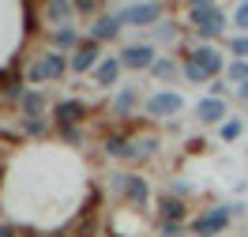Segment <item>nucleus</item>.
Segmentation results:
<instances>
[{
    "mask_svg": "<svg viewBox=\"0 0 248 237\" xmlns=\"http://www.w3.org/2000/svg\"><path fill=\"white\" fill-rule=\"evenodd\" d=\"M162 19V4L158 0H143V4H132L121 12V23L124 27H155Z\"/></svg>",
    "mask_w": 248,
    "mask_h": 237,
    "instance_id": "nucleus-7",
    "label": "nucleus"
},
{
    "mask_svg": "<svg viewBox=\"0 0 248 237\" xmlns=\"http://www.w3.org/2000/svg\"><path fill=\"white\" fill-rule=\"evenodd\" d=\"M196 117H200L203 125H222L226 117H230V110H226V98H215V95H207L196 102Z\"/></svg>",
    "mask_w": 248,
    "mask_h": 237,
    "instance_id": "nucleus-10",
    "label": "nucleus"
},
{
    "mask_svg": "<svg viewBox=\"0 0 248 237\" xmlns=\"http://www.w3.org/2000/svg\"><path fill=\"white\" fill-rule=\"evenodd\" d=\"M237 95H241V102H248V83L241 87V91H237Z\"/></svg>",
    "mask_w": 248,
    "mask_h": 237,
    "instance_id": "nucleus-33",
    "label": "nucleus"
},
{
    "mask_svg": "<svg viewBox=\"0 0 248 237\" xmlns=\"http://www.w3.org/2000/svg\"><path fill=\"white\" fill-rule=\"evenodd\" d=\"M237 215H241V204H215L188 222V230H192V237H218L222 230H230Z\"/></svg>",
    "mask_w": 248,
    "mask_h": 237,
    "instance_id": "nucleus-1",
    "label": "nucleus"
},
{
    "mask_svg": "<svg viewBox=\"0 0 248 237\" xmlns=\"http://www.w3.org/2000/svg\"><path fill=\"white\" fill-rule=\"evenodd\" d=\"M241 132H245V125H241V121H237L233 113H230V117H226V121H222V125H218V136H222V140H226V143H233V140H237V136H241Z\"/></svg>",
    "mask_w": 248,
    "mask_h": 237,
    "instance_id": "nucleus-22",
    "label": "nucleus"
},
{
    "mask_svg": "<svg viewBox=\"0 0 248 237\" xmlns=\"http://www.w3.org/2000/svg\"><path fill=\"white\" fill-rule=\"evenodd\" d=\"M158 222H188V204L181 196H162L158 200Z\"/></svg>",
    "mask_w": 248,
    "mask_h": 237,
    "instance_id": "nucleus-12",
    "label": "nucleus"
},
{
    "mask_svg": "<svg viewBox=\"0 0 248 237\" xmlns=\"http://www.w3.org/2000/svg\"><path fill=\"white\" fill-rule=\"evenodd\" d=\"M155 151H158L155 136H136L128 147V162H147V158H155Z\"/></svg>",
    "mask_w": 248,
    "mask_h": 237,
    "instance_id": "nucleus-15",
    "label": "nucleus"
},
{
    "mask_svg": "<svg viewBox=\"0 0 248 237\" xmlns=\"http://www.w3.org/2000/svg\"><path fill=\"white\" fill-rule=\"evenodd\" d=\"M192 8H203V4H215V0H188Z\"/></svg>",
    "mask_w": 248,
    "mask_h": 237,
    "instance_id": "nucleus-32",
    "label": "nucleus"
},
{
    "mask_svg": "<svg viewBox=\"0 0 248 237\" xmlns=\"http://www.w3.org/2000/svg\"><path fill=\"white\" fill-rule=\"evenodd\" d=\"M158 38H177V27L173 23H158Z\"/></svg>",
    "mask_w": 248,
    "mask_h": 237,
    "instance_id": "nucleus-30",
    "label": "nucleus"
},
{
    "mask_svg": "<svg viewBox=\"0 0 248 237\" xmlns=\"http://www.w3.org/2000/svg\"><path fill=\"white\" fill-rule=\"evenodd\" d=\"M113 189H117V196H121L124 204H132V207L151 204V185H147V177H140V174H117Z\"/></svg>",
    "mask_w": 248,
    "mask_h": 237,
    "instance_id": "nucleus-3",
    "label": "nucleus"
},
{
    "mask_svg": "<svg viewBox=\"0 0 248 237\" xmlns=\"http://www.w3.org/2000/svg\"><path fill=\"white\" fill-rule=\"evenodd\" d=\"M151 72H155V79H162V83H170V79L177 76V64H173V61H166V57H158Z\"/></svg>",
    "mask_w": 248,
    "mask_h": 237,
    "instance_id": "nucleus-24",
    "label": "nucleus"
},
{
    "mask_svg": "<svg viewBox=\"0 0 248 237\" xmlns=\"http://www.w3.org/2000/svg\"><path fill=\"white\" fill-rule=\"evenodd\" d=\"M79 46V34L72 31V27H57V31H53V49H76Z\"/></svg>",
    "mask_w": 248,
    "mask_h": 237,
    "instance_id": "nucleus-21",
    "label": "nucleus"
},
{
    "mask_svg": "<svg viewBox=\"0 0 248 237\" xmlns=\"http://www.w3.org/2000/svg\"><path fill=\"white\" fill-rule=\"evenodd\" d=\"M136 102H140V91H136V87H128V91H121V95H117V102H113V113H117V117H132Z\"/></svg>",
    "mask_w": 248,
    "mask_h": 237,
    "instance_id": "nucleus-19",
    "label": "nucleus"
},
{
    "mask_svg": "<svg viewBox=\"0 0 248 237\" xmlns=\"http://www.w3.org/2000/svg\"><path fill=\"white\" fill-rule=\"evenodd\" d=\"M185 110V98L177 91H158V95L147 98V117H158V121H170Z\"/></svg>",
    "mask_w": 248,
    "mask_h": 237,
    "instance_id": "nucleus-5",
    "label": "nucleus"
},
{
    "mask_svg": "<svg viewBox=\"0 0 248 237\" xmlns=\"http://www.w3.org/2000/svg\"><path fill=\"white\" fill-rule=\"evenodd\" d=\"M102 4H106V0H76V12H79V16H94Z\"/></svg>",
    "mask_w": 248,
    "mask_h": 237,
    "instance_id": "nucleus-27",
    "label": "nucleus"
},
{
    "mask_svg": "<svg viewBox=\"0 0 248 237\" xmlns=\"http://www.w3.org/2000/svg\"><path fill=\"white\" fill-rule=\"evenodd\" d=\"M19 113H23V117H42V113H46V95H42V91H23Z\"/></svg>",
    "mask_w": 248,
    "mask_h": 237,
    "instance_id": "nucleus-17",
    "label": "nucleus"
},
{
    "mask_svg": "<svg viewBox=\"0 0 248 237\" xmlns=\"http://www.w3.org/2000/svg\"><path fill=\"white\" fill-rule=\"evenodd\" d=\"M185 76L192 79V83H215V79L207 76V72H203V68H200L196 61H192V57H185Z\"/></svg>",
    "mask_w": 248,
    "mask_h": 237,
    "instance_id": "nucleus-25",
    "label": "nucleus"
},
{
    "mask_svg": "<svg viewBox=\"0 0 248 237\" xmlns=\"http://www.w3.org/2000/svg\"><path fill=\"white\" fill-rule=\"evenodd\" d=\"M109 237H124V234H109Z\"/></svg>",
    "mask_w": 248,
    "mask_h": 237,
    "instance_id": "nucleus-34",
    "label": "nucleus"
},
{
    "mask_svg": "<svg viewBox=\"0 0 248 237\" xmlns=\"http://www.w3.org/2000/svg\"><path fill=\"white\" fill-rule=\"evenodd\" d=\"M233 27H237L241 34H248V0L237 4V12H233Z\"/></svg>",
    "mask_w": 248,
    "mask_h": 237,
    "instance_id": "nucleus-26",
    "label": "nucleus"
},
{
    "mask_svg": "<svg viewBox=\"0 0 248 237\" xmlns=\"http://www.w3.org/2000/svg\"><path fill=\"white\" fill-rule=\"evenodd\" d=\"M192 31L200 34V38H218V34H226V12L218 8V4H203V8H192Z\"/></svg>",
    "mask_w": 248,
    "mask_h": 237,
    "instance_id": "nucleus-2",
    "label": "nucleus"
},
{
    "mask_svg": "<svg viewBox=\"0 0 248 237\" xmlns=\"http://www.w3.org/2000/svg\"><path fill=\"white\" fill-rule=\"evenodd\" d=\"M121 72H124L121 57H102V64L94 68V83H98V87H117Z\"/></svg>",
    "mask_w": 248,
    "mask_h": 237,
    "instance_id": "nucleus-13",
    "label": "nucleus"
},
{
    "mask_svg": "<svg viewBox=\"0 0 248 237\" xmlns=\"http://www.w3.org/2000/svg\"><path fill=\"white\" fill-rule=\"evenodd\" d=\"M64 72H72V57H64L61 49H49L46 57H38V64L27 72V79L31 83H46V79H61Z\"/></svg>",
    "mask_w": 248,
    "mask_h": 237,
    "instance_id": "nucleus-4",
    "label": "nucleus"
},
{
    "mask_svg": "<svg viewBox=\"0 0 248 237\" xmlns=\"http://www.w3.org/2000/svg\"><path fill=\"white\" fill-rule=\"evenodd\" d=\"M72 12H76V0H46V19L49 23H68L72 19Z\"/></svg>",
    "mask_w": 248,
    "mask_h": 237,
    "instance_id": "nucleus-16",
    "label": "nucleus"
},
{
    "mask_svg": "<svg viewBox=\"0 0 248 237\" xmlns=\"http://www.w3.org/2000/svg\"><path fill=\"white\" fill-rule=\"evenodd\" d=\"M226 83L241 91V87L248 83V61H230V68H226Z\"/></svg>",
    "mask_w": 248,
    "mask_h": 237,
    "instance_id": "nucleus-20",
    "label": "nucleus"
},
{
    "mask_svg": "<svg viewBox=\"0 0 248 237\" xmlns=\"http://www.w3.org/2000/svg\"><path fill=\"white\" fill-rule=\"evenodd\" d=\"M23 128H27L31 136H42V132H46V121H42V117H23Z\"/></svg>",
    "mask_w": 248,
    "mask_h": 237,
    "instance_id": "nucleus-28",
    "label": "nucleus"
},
{
    "mask_svg": "<svg viewBox=\"0 0 248 237\" xmlns=\"http://www.w3.org/2000/svg\"><path fill=\"white\" fill-rule=\"evenodd\" d=\"M188 57L200 64V68H203V72H207L211 79H215L218 72H226V61H222V53H218L215 46H196L192 53H188Z\"/></svg>",
    "mask_w": 248,
    "mask_h": 237,
    "instance_id": "nucleus-11",
    "label": "nucleus"
},
{
    "mask_svg": "<svg viewBox=\"0 0 248 237\" xmlns=\"http://www.w3.org/2000/svg\"><path fill=\"white\" fill-rule=\"evenodd\" d=\"M121 16H98L94 19V27H91V38L94 42H113L117 34H121Z\"/></svg>",
    "mask_w": 248,
    "mask_h": 237,
    "instance_id": "nucleus-14",
    "label": "nucleus"
},
{
    "mask_svg": "<svg viewBox=\"0 0 248 237\" xmlns=\"http://www.w3.org/2000/svg\"><path fill=\"white\" fill-rule=\"evenodd\" d=\"M230 57L233 61H248V34H233L230 38Z\"/></svg>",
    "mask_w": 248,
    "mask_h": 237,
    "instance_id": "nucleus-23",
    "label": "nucleus"
},
{
    "mask_svg": "<svg viewBox=\"0 0 248 237\" xmlns=\"http://www.w3.org/2000/svg\"><path fill=\"white\" fill-rule=\"evenodd\" d=\"M83 113H87V106L79 98H64V102L53 106V121H57V128H76L83 121Z\"/></svg>",
    "mask_w": 248,
    "mask_h": 237,
    "instance_id": "nucleus-9",
    "label": "nucleus"
},
{
    "mask_svg": "<svg viewBox=\"0 0 248 237\" xmlns=\"http://www.w3.org/2000/svg\"><path fill=\"white\" fill-rule=\"evenodd\" d=\"M0 237H19V230L16 226H0Z\"/></svg>",
    "mask_w": 248,
    "mask_h": 237,
    "instance_id": "nucleus-31",
    "label": "nucleus"
},
{
    "mask_svg": "<svg viewBox=\"0 0 248 237\" xmlns=\"http://www.w3.org/2000/svg\"><path fill=\"white\" fill-rule=\"evenodd\" d=\"M188 222H162V237H181Z\"/></svg>",
    "mask_w": 248,
    "mask_h": 237,
    "instance_id": "nucleus-29",
    "label": "nucleus"
},
{
    "mask_svg": "<svg viewBox=\"0 0 248 237\" xmlns=\"http://www.w3.org/2000/svg\"><path fill=\"white\" fill-rule=\"evenodd\" d=\"M102 42H94V38H83L76 49H72V72L76 76H87V72H94L98 64H102Z\"/></svg>",
    "mask_w": 248,
    "mask_h": 237,
    "instance_id": "nucleus-6",
    "label": "nucleus"
},
{
    "mask_svg": "<svg viewBox=\"0 0 248 237\" xmlns=\"http://www.w3.org/2000/svg\"><path fill=\"white\" fill-rule=\"evenodd\" d=\"M117 57H121L124 72H151V68H155V61H158L151 46H124Z\"/></svg>",
    "mask_w": 248,
    "mask_h": 237,
    "instance_id": "nucleus-8",
    "label": "nucleus"
},
{
    "mask_svg": "<svg viewBox=\"0 0 248 237\" xmlns=\"http://www.w3.org/2000/svg\"><path fill=\"white\" fill-rule=\"evenodd\" d=\"M128 147H132V140L121 136V132H109L106 140H102V151H106L109 158H128Z\"/></svg>",
    "mask_w": 248,
    "mask_h": 237,
    "instance_id": "nucleus-18",
    "label": "nucleus"
}]
</instances>
